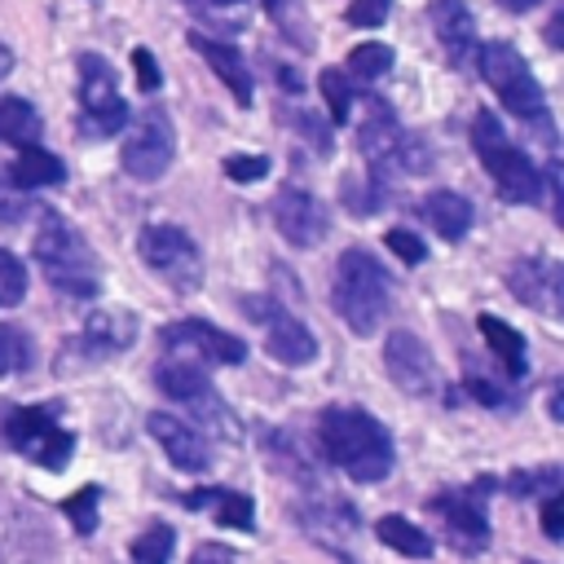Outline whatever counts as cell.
Returning a JSON list of instances; mask_svg holds the SVG:
<instances>
[{
    "instance_id": "cell-1",
    "label": "cell",
    "mask_w": 564,
    "mask_h": 564,
    "mask_svg": "<svg viewBox=\"0 0 564 564\" xmlns=\"http://www.w3.org/2000/svg\"><path fill=\"white\" fill-rule=\"evenodd\" d=\"M317 441H322V454L357 485L383 480L397 463L388 427L370 410H357V405H326L317 414Z\"/></svg>"
},
{
    "instance_id": "cell-2",
    "label": "cell",
    "mask_w": 564,
    "mask_h": 564,
    "mask_svg": "<svg viewBox=\"0 0 564 564\" xmlns=\"http://www.w3.org/2000/svg\"><path fill=\"white\" fill-rule=\"evenodd\" d=\"M335 313L344 317V326L357 335V339H370L383 317H388V304H392V278L388 269L366 251V247H348L335 264Z\"/></svg>"
},
{
    "instance_id": "cell-3",
    "label": "cell",
    "mask_w": 564,
    "mask_h": 564,
    "mask_svg": "<svg viewBox=\"0 0 564 564\" xmlns=\"http://www.w3.org/2000/svg\"><path fill=\"white\" fill-rule=\"evenodd\" d=\"M471 150H476L480 167L489 172V181L498 185V194L507 203H538L542 176H538L533 159L502 132L494 110H476V119H471Z\"/></svg>"
},
{
    "instance_id": "cell-4",
    "label": "cell",
    "mask_w": 564,
    "mask_h": 564,
    "mask_svg": "<svg viewBox=\"0 0 564 564\" xmlns=\"http://www.w3.org/2000/svg\"><path fill=\"white\" fill-rule=\"evenodd\" d=\"M35 264H40V273L57 286V291H66V295H75V300H93L97 291H101V278H97V256L88 251V242H84V234L79 229H70L62 216H44V225H40V234H35Z\"/></svg>"
},
{
    "instance_id": "cell-5",
    "label": "cell",
    "mask_w": 564,
    "mask_h": 564,
    "mask_svg": "<svg viewBox=\"0 0 564 564\" xmlns=\"http://www.w3.org/2000/svg\"><path fill=\"white\" fill-rule=\"evenodd\" d=\"M480 75H485V84L494 88V97H498L516 119H524V123L546 119V93H542V84L533 79L529 62L520 57L516 44H507V40L480 44Z\"/></svg>"
},
{
    "instance_id": "cell-6",
    "label": "cell",
    "mask_w": 564,
    "mask_h": 564,
    "mask_svg": "<svg viewBox=\"0 0 564 564\" xmlns=\"http://www.w3.org/2000/svg\"><path fill=\"white\" fill-rule=\"evenodd\" d=\"M154 383H159L176 405H185L203 427H212V432L225 436V441H238V419H234V410L220 401V392L207 383V375H203L194 361H181V357L159 361Z\"/></svg>"
},
{
    "instance_id": "cell-7",
    "label": "cell",
    "mask_w": 564,
    "mask_h": 564,
    "mask_svg": "<svg viewBox=\"0 0 564 564\" xmlns=\"http://www.w3.org/2000/svg\"><path fill=\"white\" fill-rule=\"evenodd\" d=\"M137 256L176 291H198V282H203L198 242L176 225H145L137 234Z\"/></svg>"
},
{
    "instance_id": "cell-8",
    "label": "cell",
    "mask_w": 564,
    "mask_h": 564,
    "mask_svg": "<svg viewBox=\"0 0 564 564\" xmlns=\"http://www.w3.org/2000/svg\"><path fill=\"white\" fill-rule=\"evenodd\" d=\"M4 436L13 449H22L31 463H40L44 471H62L66 458L75 454V432H66L48 405H26L13 410L4 423Z\"/></svg>"
},
{
    "instance_id": "cell-9",
    "label": "cell",
    "mask_w": 564,
    "mask_h": 564,
    "mask_svg": "<svg viewBox=\"0 0 564 564\" xmlns=\"http://www.w3.org/2000/svg\"><path fill=\"white\" fill-rule=\"evenodd\" d=\"M176 159V128L167 119V110L150 106L141 115V123L128 132L123 150H119V163L132 181H159Z\"/></svg>"
},
{
    "instance_id": "cell-10",
    "label": "cell",
    "mask_w": 564,
    "mask_h": 564,
    "mask_svg": "<svg viewBox=\"0 0 564 564\" xmlns=\"http://www.w3.org/2000/svg\"><path fill=\"white\" fill-rule=\"evenodd\" d=\"M79 106H84V119L93 132H115L123 128L128 119V106L119 97V79H115V66L101 57V53H79Z\"/></svg>"
},
{
    "instance_id": "cell-11",
    "label": "cell",
    "mask_w": 564,
    "mask_h": 564,
    "mask_svg": "<svg viewBox=\"0 0 564 564\" xmlns=\"http://www.w3.org/2000/svg\"><path fill=\"white\" fill-rule=\"evenodd\" d=\"M383 370H388V379H392L401 392H410V397H427V392H436V383H441L432 352H427L423 339L410 335V330H392V335L383 339Z\"/></svg>"
},
{
    "instance_id": "cell-12",
    "label": "cell",
    "mask_w": 564,
    "mask_h": 564,
    "mask_svg": "<svg viewBox=\"0 0 564 564\" xmlns=\"http://www.w3.org/2000/svg\"><path fill=\"white\" fill-rule=\"evenodd\" d=\"M273 225H278V234L291 247H317L330 234V216H326L322 198L308 194V189H300V185L278 189V198H273Z\"/></svg>"
},
{
    "instance_id": "cell-13",
    "label": "cell",
    "mask_w": 564,
    "mask_h": 564,
    "mask_svg": "<svg viewBox=\"0 0 564 564\" xmlns=\"http://www.w3.org/2000/svg\"><path fill=\"white\" fill-rule=\"evenodd\" d=\"M159 344L163 348H198L203 357L220 361V366H242L247 361V344L212 322H198V317H185V322H172L159 330Z\"/></svg>"
},
{
    "instance_id": "cell-14",
    "label": "cell",
    "mask_w": 564,
    "mask_h": 564,
    "mask_svg": "<svg viewBox=\"0 0 564 564\" xmlns=\"http://www.w3.org/2000/svg\"><path fill=\"white\" fill-rule=\"evenodd\" d=\"M145 432L163 445V454L172 458V467H176V471L198 476V471H207V467H212V449H207V441H203L189 423H181L176 414L154 410V414L145 419Z\"/></svg>"
},
{
    "instance_id": "cell-15",
    "label": "cell",
    "mask_w": 564,
    "mask_h": 564,
    "mask_svg": "<svg viewBox=\"0 0 564 564\" xmlns=\"http://www.w3.org/2000/svg\"><path fill=\"white\" fill-rule=\"evenodd\" d=\"M427 22L436 31V44L445 53L449 66H463L476 48V18L463 0H432L427 4Z\"/></svg>"
},
{
    "instance_id": "cell-16",
    "label": "cell",
    "mask_w": 564,
    "mask_h": 564,
    "mask_svg": "<svg viewBox=\"0 0 564 564\" xmlns=\"http://www.w3.org/2000/svg\"><path fill=\"white\" fill-rule=\"evenodd\" d=\"M189 48L216 70V79L229 88V97L238 101V106H251V93H256V84H251V70H247V57L234 48V44H225V40H212V35H203V31H189Z\"/></svg>"
},
{
    "instance_id": "cell-17",
    "label": "cell",
    "mask_w": 564,
    "mask_h": 564,
    "mask_svg": "<svg viewBox=\"0 0 564 564\" xmlns=\"http://www.w3.org/2000/svg\"><path fill=\"white\" fill-rule=\"evenodd\" d=\"M401 141H405V132H401L397 115H392L379 97H366L361 119H357V145H361V154H366L375 167H383L388 159L401 154Z\"/></svg>"
},
{
    "instance_id": "cell-18",
    "label": "cell",
    "mask_w": 564,
    "mask_h": 564,
    "mask_svg": "<svg viewBox=\"0 0 564 564\" xmlns=\"http://www.w3.org/2000/svg\"><path fill=\"white\" fill-rule=\"evenodd\" d=\"M432 511H441V516H445V524H449V533H454V542H458V546H467V551L485 546V538H489V516H485V507H480V494H476V489L441 494V498H432Z\"/></svg>"
},
{
    "instance_id": "cell-19",
    "label": "cell",
    "mask_w": 564,
    "mask_h": 564,
    "mask_svg": "<svg viewBox=\"0 0 564 564\" xmlns=\"http://www.w3.org/2000/svg\"><path fill=\"white\" fill-rule=\"evenodd\" d=\"M264 348L282 366H308L317 357V335L291 313H269L264 317Z\"/></svg>"
},
{
    "instance_id": "cell-20",
    "label": "cell",
    "mask_w": 564,
    "mask_h": 564,
    "mask_svg": "<svg viewBox=\"0 0 564 564\" xmlns=\"http://www.w3.org/2000/svg\"><path fill=\"white\" fill-rule=\"evenodd\" d=\"M507 286H511V295H516L520 304H529V308H551V313H555L560 269H555L551 260H542V256H524V260L511 264Z\"/></svg>"
},
{
    "instance_id": "cell-21",
    "label": "cell",
    "mask_w": 564,
    "mask_h": 564,
    "mask_svg": "<svg viewBox=\"0 0 564 564\" xmlns=\"http://www.w3.org/2000/svg\"><path fill=\"white\" fill-rule=\"evenodd\" d=\"M137 339V317L128 308H97L88 322H84V348H93L97 357H110V352H123L128 344Z\"/></svg>"
},
{
    "instance_id": "cell-22",
    "label": "cell",
    "mask_w": 564,
    "mask_h": 564,
    "mask_svg": "<svg viewBox=\"0 0 564 564\" xmlns=\"http://www.w3.org/2000/svg\"><path fill=\"white\" fill-rule=\"evenodd\" d=\"M476 330H480V339L489 344V352L502 361V370H507L511 379H524V375H529V348H524V335H520L511 322H502V317H494V313H480V317H476Z\"/></svg>"
},
{
    "instance_id": "cell-23",
    "label": "cell",
    "mask_w": 564,
    "mask_h": 564,
    "mask_svg": "<svg viewBox=\"0 0 564 564\" xmlns=\"http://www.w3.org/2000/svg\"><path fill=\"white\" fill-rule=\"evenodd\" d=\"M423 216L427 225L445 238V242H458L467 229H471V198L458 194V189H432L423 198Z\"/></svg>"
},
{
    "instance_id": "cell-24",
    "label": "cell",
    "mask_w": 564,
    "mask_h": 564,
    "mask_svg": "<svg viewBox=\"0 0 564 564\" xmlns=\"http://www.w3.org/2000/svg\"><path fill=\"white\" fill-rule=\"evenodd\" d=\"M9 181H13V189H48V185H62L66 181V167H62V159L57 154H48V150H40V145H22V154L13 159V167H9Z\"/></svg>"
},
{
    "instance_id": "cell-25",
    "label": "cell",
    "mask_w": 564,
    "mask_h": 564,
    "mask_svg": "<svg viewBox=\"0 0 564 564\" xmlns=\"http://www.w3.org/2000/svg\"><path fill=\"white\" fill-rule=\"evenodd\" d=\"M185 507H207L225 529H251L256 524V502H251V494H238V489H194L185 498Z\"/></svg>"
},
{
    "instance_id": "cell-26",
    "label": "cell",
    "mask_w": 564,
    "mask_h": 564,
    "mask_svg": "<svg viewBox=\"0 0 564 564\" xmlns=\"http://www.w3.org/2000/svg\"><path fill=\"white\" fill-rule=\"evenodd\" d=\"M375 538H379L383 546L410 555V560H427V555L436 551L432 533H423V529H419L414 520H405V516H383V520L375 524Z\"/></svg>"
},
{
    "instance_id": "cell-27",
    "label": "cell",
    "mask_w": 564,
    "mask_h": 564,
    "mask_svg": "<svg viewBox=\"0 0 564 564\" xmlns=\"http://www.w3.org/2000/svg\"><path fill=\"white\" fill-rule=\"evenodd\" d=\"M40 137V115L26 97H0V141L9 145H35Z\"/></svg>"
},
{
    "instance_id": "cell-28",
    "label": "cell",
    "mask_w": 564,
    "mask_h": 564,
    "mask_svg": "<svg viewBox=\"0 0 564 564\" xmlns=\"http://www.w3.org/2000/svg\"><path fill=\"white\" fill-rule=\"evenodd\" d=\"M172 546H176V529L154 520L145 524L137 538H132V564H167L172 560Z\"/></svg>"
},
{
    "instance_id": "cell-29",
    "label": "cell",
    "mask_w": 564,
    "mask_h": 564,
    "mask_svg": "<svg viewBox=\"0 0 564 564\" xmlns=\"http://www.w3.org/2000/svg\"><path fill=\"white\" fill-rule=\"evenodd\" d=\"M392 62H397V53L388 48V44H379V40H366V44H357L352 53H348V79H379V75H388L392 70Z\"/></svg>"
},
{
    "instance_id": "cell-30",
    "label": "cell",
    "mask_w": 564,
    "mask_h": 564,
    "mask_svg": "<svg viewBox=\"0 0 564 564\" xmlns=\"http://www.w3.org/2000/svg\"><path fill=\"white\" fill-rule=\"evenodd\" d=\"M31 361H35V344H31V335H26L22 326H13V322H0V379L26 370Z\"/></svg>"
},
{
    "instance_id": "cell-31",
    "label": "cell",
    "mask_w": 564,
    "mask_h": 564,
    "mask_svg": "<svg viewBox=\"0 0 564 564\" xmlns=\"http://www.w3.org/2000/svg\"><path fill=\"white\" fill-rule=\"evenodd\" d=\"M317 88L330 106V123H348L352 119V79H348V70H322Z\"/></svg>"
},
{
    "instance_id": "cell-32",
    "label": "cell",
    "mask_w": 564,
    "mask_h": 564,
    "mask_svg": "<svg viewBox=\"0 0 564 564\" xmlns=\"http://www.w3.org/2000/svg\"><path fill=\"white\" fill-rule=\"evenodd\" d=\"M97 502H101V489H97V485H84V489H75V494L62 502V511L70 516V524H75L79 538H93V533H97Z\"/></svg>"
},
{
    "instance_id": "cell-33",
    "label": "cell",
    "mask_w": 564,
    "mask_h": 564,
    "mask_svg": "<svg viewBox=\"0 0 564 564\" xmlns=\"http://www.w3.org/2000/svg\"><path fill=\"white\" fill-rule=\"evenodd\" d=\"M564 471L560 467H533V471H511L507 476V494L516 498H533V494H560Z\"/></svg>"
},
{
    "instance_id": "cell-34",
    "label": "cell",
    "mask_w": 564,
    "mask_h": 564,
    "mask_svg": "<svg viewBox=\"0 0 564 564\" xmlns=\"http://www.w3.org/2000/svg\"><path fill=\"white\" fill-rule=\"evenodd\" d=\"M22 300H26V269L9 247H0V304H22Z\"/></svg>"
},
{
    "instance_id": "cell-35",
    "label": "cell",
    "mask_w": 564,
    "mask_h": 564,
    "mask_svg": "<svg viewBox=\"0 0 564 564\" xmlns=\"http://www.w3.org/2000/svg\"><path fill=\"white\" fill-rule=\"evenodd\" d=\"M225 176L234 185H256V181L269 176V159L264 154H229L225 159Z\"/></svg>"
},
{
    "instance_id": "cell-36",
    "label": "cell",
    "mask_w": 564,
    "mask_h": 564,
    "mask_svg": "<svg viewBox=\"0 0 564 564\" xmlns=\"http://www.w3.org/2000/svg\"><path fill=\"white\" fill-rule=\"evenodd\" d=\"M383 247H388L401 264H423V260H427L423 238H419V234H410V229H388V234H383Z\"/></svg>"
},
{
    "instance_id": "cell-37",
    "label": "cell",
    "mask_w": 564,
    "mask_h": 564,
    "mask_svg": "<svg viewBox=\"0 0 564 564\" xmlns=\"http://www.w3.org/2000/svg\"><path fill=\"white\" fill-rule=\"evenodd\" d=\"M388 13H392V0H352V4L344 9V22L370 31V26H383Z\"/></svg>"
},
{
    "instance_id": "cell-38",
    "label": "cell",
    "mask_w": 564,
    "mask_h": 564,
    "mask_svg": "<svg viewBox=\"0 0 564 564\" xmlns=\"http://www.w3.org/2000/svg\"><path fill=\"white\" fill-rule=\"evenodd\" d=\"M132 70H137V88L141 93H159L163 70H159V57L150 48H132Z\"/></svg>"
},
{
    "instance_id": "cell-39",
    "label": "cell",
    "mask_w": 564,
    "mask_h": 564,
    "mask_svg": "<svg viewBox=\"0 0 564 564\" xmlns=\"http://www.w3.org/2000/svg\"><path fill=\"white\" fill-rule=\"evenodd\" d=\"M542 533L551 542H564V494H546V507H542Z\"/></svg>"
},
{
    "instance_id": "cell-40",
    "label": "cell",
    "mask_w": 564,
    "mask_h": 564,
    "mask_svg": "<svg viewBox=\"0 0 564 564\" xmlns=\"http://www.w3.org/2000/svg\"><path fill=\"white\" fill-rule=\"evenodd\" d=\"M238 555H234V546H225V542H198L194 546V555H189V564H234Z\"/></svg>"
},
{
    "instance_id": "cell-41",
    "label": "cell",
    "mask_w": 564,
    "mask_h": 564,
    "mask_svg": "<svg viewBox=\"0 0 564 564\" xmlns=\"http://www.w3.org/2000/svg\"><path fill=\"white\" fill-rule=\"evenodd\" d=\"M467 392H471L480 405H507V392H502L498 383H485V379H476V375L467 379Z\"/></svg>"
},
{
    "instance_id": "cell-42",
    "label": "cell",
    "mask_w": 564,
    "mask_h": 564,
    "mask_svg": "<svg viewBox=\"0 0 564 564\" xmlns=\"http://www.w3.org/2000/svg\"><path fill=\"white\" fill-rule=\"evenodd\" d=\"M502 9H511V13H529V9H538L542 0H498Z\"/></svg>"
},
{
    "instance_id": "cell-43",
    "label": "cell",
    "mask_w": 564,
    "mask_h": 564,
    "mask_svg": "<svg viewBox=\"0 0 564 564\" xmlns=\"http://www.w3.org/2000/svg\"><path fill=\"white\" fill-rule=\"evenodd\" d=\"M9 70H13V48H9V44H0V79H4Z\"/></svg>"
},
{
    "instance_id": "cell-44",
    "label": "cell",
    "mask_w": 564,
    "mask_h": 564,
    "mask_svg": "<svg viewBox=\"0 0 564 564\" xmlns=\"http://www.w3.org/2000/svg\"><path fill=\"white\" fill-rule=\"evenodd\" d=\"M216 4H238V0H216Z\"/></svg>"
}]
</instances>
